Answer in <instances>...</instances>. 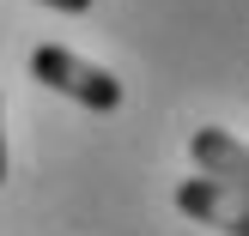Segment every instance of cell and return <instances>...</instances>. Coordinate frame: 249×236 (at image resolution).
<instances>
[{"label": "cell", "instance_id": "1", "mask_svg": "<svg viewBox=\"0 0 249 236\" xmlns=\"http://www.w3.org/2000/svg\"><path fill=\"white\" fill-rule=\"evenodd\" d=\"M31 73L49 85V91L73 97V103L97 109V115L122 109V79L104 73V67H91V61H79L73 48H61V43H43V48H36V55H31Z\"/></svg>", "mask_w": 249, "mask_h": 236}, {"label": "cell", "instance_id": "2", "mask_svg": "<svg viewBox=\"0 0 249 236\" xmlns=\"http://www.w3.org/2000/svg\"><path fill=\"white\" fill-rule=\"evenodd\" d=\"M177 212H189L195 224H213L225 236H249V200H243V188H231V182H219V176H189L177 188Z\"/></svg>", "mask_w": 249, "mask_h": 236}, {"label": "cell", "instance_id": "3", "mask_svg": "<svg viewBox=\"0 0 249 236\" xmlns=\"http://www.w3.org/2000/svg\"><path fill=\"white\" fill-rule=\"evenodd\" d=\"M189 152H195V164H201V176H219V182H231V188H249V152L225 127H201L189 140Z\"/></svg>", "mask_w": 249, "mask_h": 236}, {"label": "cell", "instance_id": "4", "mask_svg": "<svg viewBox=\"0 0 249 236\" xmlns=\"http://www.w3.org/2000/svg\"><path fill=\"white\" fill-rule=\"evenodd\" d=\"M36 6H55V12H91L97 0H36Z\"/></svg>", "mask_w": 249, "mask_h": 236}, {"label": "cell", "instance_id": "5", "mask_svg": "<svg viewBox=\"0 0 249 236\" xmlns=\"http://www.w3.org/2000/svg\"><path fill=\"white\" fill-rule=\"evenodd\" d=\"M0 182H6V140H0Z\"/></svg>", "mask_w": 249, "mask_h": 236}]
</instances>
